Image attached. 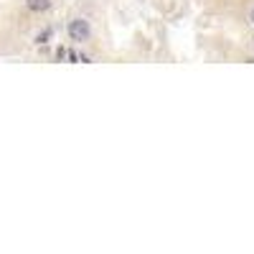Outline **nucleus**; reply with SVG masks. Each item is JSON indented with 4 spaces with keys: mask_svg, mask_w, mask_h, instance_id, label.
<instances>
[{
    "mask_svg": "<svg viewBox=\"0 0 254 254\" xmlns=\"http://www.w3.org/2000/svg\"><path fill=\"white\" fill-rule=\"evenodd\" d=\"M69 36H71V41H86L89 36H92V28H89V23L84 21V18H74L71 23H69Z\"/></svg>",
    "mask_w": 254,
    "mask_h": 254,
    "instance_id": "nucleus-1",
    "label": "nucleus"
},
{
    "mask_svg": "<svg viewBox=\"0 0 254 254\" xmlns=\"http://www.w3.org/2000/svg\"><path fill=\"white\" fill-rule=\"evenodd\" d=\"M26 5H28V10H33V13H43V10L51 8V0H26Z\"/></svg>",
    "mask_w": 254,
    "mask_h": 254,
    "instance_id": "nucleus-2",
    "label": "nucleus"
},
{
    "mask_svg": "<svg viewBox=\"0 0 254 254\" xmlns=\"http://www.w3.org/2000/svg\"><path fill=\"white\" fill-rule=\"evenodd\" d=\"M49 36H51V31H43V33H41V36H38V43H43V41H46V38H49Z\"/></svg>",
    "mask_w": 254,
    "mask_h": 254,
    "instance_id": "nucleus-3",
    "label": "nucleus"
},
{
    "mask_svg": "<svg viewBox=\"0 0 254 254\" xmlns=\"http://www.w3.org/2000/svg\"><path fill=\"white\" fill-rule=\"evenodd\" d=\"M249 21H252V23H254V10H252V16H249Z\"/></svg>",
    "mask_w": 254,
    "mask_h": 254,
    "instance_id": "nucleus-4",
    "label": "nucleus"
}]
</instances>
